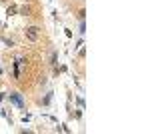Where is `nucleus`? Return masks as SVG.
Here are the masks:
<instances>
[{
    "mask_svg": "<svg viewBox=\"0 0 150 134\" xmlns=\"http://www.w3.org/2000/svg\"><path fill=\"white\" fill-rule=\"evenodd\" d=\"M56 58H58V54H56V52H52V58H50V64H56Z\"/></svg>",
    "mask_w": 150,
    "mask_h": 134,
    "instance_id": "nucleus-4",
    "label": "nucleus"
},
{
    "mask_svg": "<svg viewBox=\"0 0 150 134\" xmlns=\"http://www.w3.org/2000/svg\"><path fill=\"white\" fill-rule=\"evenodd\" d=\"M24 36H26V40L36 42V40L40 38V28H38V26H28V28L24 30Z\"/></svg>",
    "mask_w": 150,
    "mask_h": 134,
    "instance_id": "nucleus-1",
    "label": "nucleus"
},
{
    "mask_svg": "<svg viewBox=\"0 0 150 134\" xmlns=\"http://www.w3.org/2000/svg\"><path fill=\"white\" fill-rule=\"evenodd\" d=\"M20 12H22L24 16H30V8H28V6H22V8H20Z\"/></svg>",
    "mask_w": 150,
    "mask_h": 134,
    "instance_id": "nucleus-3",
    "label": "nucleus"
},
{
    "mask_svg": "<svg viewBox=\"0 0 150 134\" xmlns=\"http://www.w3.org/2000/svg\"><path fill=\"white\" fill-rule=\"evenodd\" d=\"M10 102H14L18 108H24V100H22V96L20 94H16V92H12L10 94Z\"/></svg>",
    "mask_w": 150,
    "mask_h": 134,
    "instance_id": "nucleus-2",
    "label": "nucleus"
}]
</instances>
